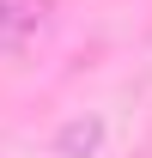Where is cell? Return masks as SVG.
Instances as JSON below:
<instances>
[{"mask_svg": "<svg viewBox=\"0 0 152 158\" xmlns=\"http://www.w3.org/2000/svg\"><path fill=\"white\" fill-rule=\"evenodd\" d=\"M55 12V0H0V49H24Z\"/></svg>", "mask_w": 152, "mask_h": 158, "instance_id": "6da1fadb", "label": "cell"}, {"mask_svg": "<svg viewBox=\"0 0 152 158\" xmlns=\"http://www.w3.org/2000/svg\"><path fill=\"white\" fill-rule=\"evenodd\" d=\"M97 134H103L97 122H73V128L61 134V152H91V146H97Z\"/></svg>", "mask_w": 152, "mask_h": 158, "instance_id": "7a4b0ae2", "label": "cell"}]
</instances>
